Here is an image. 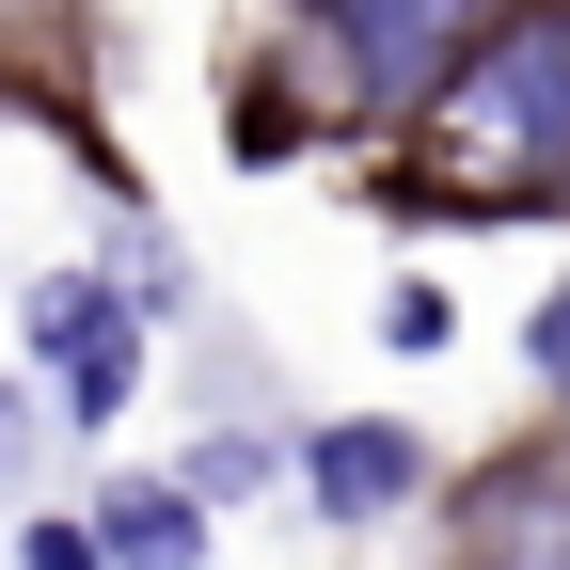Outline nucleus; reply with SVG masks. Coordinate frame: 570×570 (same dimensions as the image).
<instances>
[{
  "instance_id": "obj_3",
  "label": "nucleus",
  "mask_w": 570,
  "mask_h": 570,
  "mask_svg": "<svg viewBox=\"0 0 570 570\" xmlns=\"http://www.w3.org/2000/svg\"><path fill=\"white\" fill-rule=\"evenodd\" d=\"M302 475H317V508L333 523H381V508H412V428H317V444H302Z\"/></svg>"
},
{
  "instance_id": "obj_2",
  "label": "nucleus",
  "mask_w": 570,
  "mask_h": 570,
  "mask_svg": "<svg viewBox=\"0 0 570 570\" xmlns=\"http://www.w3.org/2000/svg\"><path fill=\"white\" fill-rule=\"evenodd\" d=\"M317 32H333V63L365 96H444L491 48V0H317Z\"/></svg>"
},
{
  "instance_id": "obj_1",
  "label": "nucleus",
  "mask_w": 570,
  "mask_h": 570,
  "mask_svg": "<svg viewBox=\"0 0 570 570\" xmlns=\"http://www.w3.org/2000/svg\"><path fill=\"white\" fill-rule=\"evenodd\" d=\"M428 190L444 206H570V17H508L428 96Z\"/></svg>"
},
{
  "instance_id": "obj_6",
  "label": "nucleus",
  "mask_w": 570,
  "mask_h": 570,
  "mask_svg": "<svg viewBox=\"0 0 570 570\" xmlns=\"http://www.w3.org/2000/svg\"><path fill=\"white\" fill-rule=\"evenodd\" d=\"M17 570H111V539H96V523H32V539H17Z\"/></svg>"
},
{
  "instance_id": "obj_4",
  "label": "nucleus",
  "mask_w": 570,
  "mask_h": 570,
  "mask_svg": "<svg viewBox=\"0 0 570 570\" xmlns=\"http://www.w3.org/2000/svg\"><path fill=\"white\" fill-rule=\"evenodd\" d=\"M96 539H111V570H190V554H206V491H159V475H127L111 508H96Z\"/></svg>"
},
{
  "instance_id": "obj_7",
  "label": "nucleus",
  "mask_w": 570,
  "mask_h": 570,
  "mask_svg": "<svg viewBox=\"0 0 570 570\" xmlns=\"http://www.w3.org/2000/svg\"><path fill=\"white\" fill-rule=\"evenodd\" d=\"M523 365H539V381L570 396V285H554V302H539V317H523Z\"/></svg>"
},
{
  "instance_id": "obj_5",
  "label": "nucleus",
  "mask_w": 570,
  "mask_h": 570,
  "mask_svg": "<svg viewBox=\"0 0 570 570\" xmlns=\"http://www.w3.org/2000/svg\"><path fill=\"white\" fill-rule=\"evenodd\" d=\"M32 348L80 381V365H111V348H127V302H111L96 269H63V285H32Z\"/></svg>"
}]
</instances>
